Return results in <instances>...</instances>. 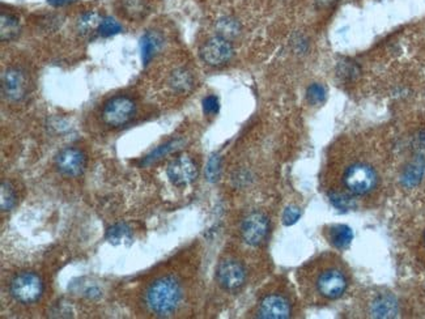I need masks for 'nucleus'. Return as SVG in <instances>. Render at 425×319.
Listing matches in <instances>:
<instances>
[{
    "label": "nucleus",
    "mask_w": 425,
    "mask_h": 319,
    "mask_svg": "<svg viewBox=\"0 0 425 319\" xmlns=\"http://www.w3.org/2000/svg\"><path fill=\"white\" fill-rule=\"evenodd\" d=\"M182 300L180 283L170 276L154 281L145 292V304L148 309L158 317H168L178 309Z\"/></svg>",
    "instance_id": "1"
},
{
    "label": "nucleus",
    "mask_w": 425,
    "mask_h": 319,
    "mask_svg": "<svg viewBox=\"0 0 425 319\" xmlns=\"http://www.w3.org/2000/svg\"><path fill=\"white\" fill-rule=\"evenodd\" d=\"M343 182L349 193L353 195H367L372 193L378 184V175L370 165H351L343 175Z\"/></svg>",
    "instance_id": "2"
},
{
    "label": "nucleus",
    "mask_w": 425,
    "mask_h": 319,
    "mask_svg": "<svg viewBox=\"0 0 425 319\" xmlns=\"http://www.w3.org/2000/svg\"><path fill=\"white\" fill-rule=\"evenodd\" d=\"M11 294L21 304H33L39 301L43 293V283L34 272H21L11 281Z\"/></svg>",
    "instance_id": "3"
},
{
    "label": "nucleus",
    "mask_w": 425,
    "mask_h": 319,
    "mask_svg": "<svg viewBox=\"0 0 425 319\" xmlns=\"http://www.w3.org/2000/svg\"><path fill=\"white\" fill-rule=\"evenodd\" d=\"M135 113V102L130 97L116 96L105 102L102 109V119L107 126H125L134 118Z\"/></svg>",
    "instance_id": "4"
},
{
    "label": "nucleus",
    "mask_w": 425,
    "mask_h": 319,
    "mask_svg": "<svg viewBox=\"0 0 425 319\" xmlns=\"http://www.w3.org/2000/svg\"><path fill=\"white\" fill-rule=\"evenodd\" d=\"M234 48L229 39L216 36L205 41L201 48V58L211 67H222L232 60Z\"/></svg>",
    "instance_id": "5"
},
{
    "label": "nucleus",
    "mask_w": 425,
    "mask_h": 319,
    "mask_svg": "<svg viewBox=\"0 0 425 319\" xmlns=\"http://www.w3.org/2000/svg\"><path fill=\"white\" fill-rule=\"evenodd\" d=\"M270 231L269 217L262 212L248 215L241 224L242 240L250 246H259L267 238Z\"/></svg>",
    "instance_id": "6"
},
{
    "label": "nucleus",
    "mask_w": 425,
    "mask_h": 319,
    "mask_svg": "<svg viewBox=\"0 0 425 319\" xmlns=\"http://www.w3.org/2000/svg\"><path fill=\"white\" fill-rule=\"evenodd\" d=\"M216 279L222 290L236 292L242 288L246 281V270L242 263L236 259H224L217 267Z\"/></svg>",
    "instance_id": "7"
},
{
    "label": "nucleus",
    "mask_w": 425,
    "mask_h": 319,
    "mask_svg": "<svg viewBox=\"0 0 425 319\" xmlns=\"http://www.w3.org/2000/svg\"><path fill=\"white\" fill-rule=\"evenodd\" d=\"M348 283L344 273L335 269L322 272L317 279V290L319 294L328 300H338L346 290Z\"/></svg>",
    "instance_id": "8"
},
{
    "label": "nucleus",
    "mask_w": 425,
    "mask_h": 319,
    "mask_svg": "<svg viewBox=\"0 0 425 319\" xmlns=\"http://www.w3.org/2000/svg\"><path fill=\"white\" fill-rule=\"evenodd\" d=\"M28 92V78L20 68H8L1 74V95L10 101L22 100Z\"/></svg>",
    "instance_id": "9"
},
{
    "label": "nucleus",
    "mask_w": 425,
    "mask_h": 319,
    "mask_svg": "<svg viewBox=\"0 0 425 319\" xmlns=\"http://www.w3.org/2000/svg\"><path fill=\"white\" fill-rule=\"evenodd\" d=\"M55 166L60 175L79 177L87 166V157L78 148H65L55 157Z\"/></svg>",
    "instance_id": "10"
},
{
    "label": "nucleus",
    "mask_w": 425,
    "mask_h": 319,
    "mask_svg": "<svg viewBox=\"0 0 425 319\" xmlns=\"http://www.w3.org/2000/svg\"><path fill=\"white\" fill-rule=\"evenodd\" d=\"M166 175L174 186L182 187L193 184L196 179L198 166L189 156H181L169 164L166 169Z\"/></svg>",
    "instance_id": "11"
},
{
    "label": "nucleus",
    "mask_w": 425,
    "mask_h": 319,
    "mask_svg": "<svg viewBox=\"0 0 425 319\" xmlns=\"http://www.w3.org/2000/svg\"><path fill=\"white\" fill-rule=\"evenodd\" d=\"M290 301L281 294H270L262 300L258 317L264 319H287L290 317Z\"/></svg>",
    "instance_id": "12"
},
{
    "label": "nucleus",
    "mask_w": 425,
    "mask_h": 319,
    "mask_svg": "<svg viewBox=\"0 0 425 319\" xmlns=\"http://www.w3.org/2000/svg\"><path fill=\"white\" fill-rule=\"evenodd\" d=\"M369 311L373 318H396L399 313V304L393 294L382 293L372 301Z\"/></svg>",
    "instance_id": "13"
},
{
    "label": "nucleus",
    "mask_w": 425,
    "mask_h": 319,
    "mask_svg": "<svg viewBox=\"0 0 425 319\" xmlns=\"http://www.w3.org/2000/svg\"><path fill=\"white\" fill-rule=\"evenodd\" d=\"M425 175V157L416 156L411 160L400 175V184L406 189H414L423 181Z\"/></svg>",
    "instance_id": "14"
},
{
    "label": "nucleus",
    "mask_w": 425,
    "mask_h": 319,
    "mask_svg": "<svg viewBox=\"0 0 425 319\" xmlns=\"http://www.w3.org/2000/svg\"><path fill=\"white\" fill-rule=\"evenodd\" d=\"M163 45V39L156 32H147L140 41V51H142V60L143 65L147 66L152 58L155 57L156 53Z\"/></svg>",
    "instance_id": "15"
},
{
    "label": "nucleus",
    "mask_w": 425,
    "mask_h": 319,
    "mask_svg": "<svg viewBox=\"0 0 425 319\" xmlns=\"http://www.w3.org/2000/svg\"><path fill=\"white\" fill-rule=\"evenodd\" d=\"M169 84L178 93H189L195 86V80L190 71L186 68H178L170 75Z\"/></svg>",
    "instance_id": "16"
},
{
    "label": "nucleus",
    "mask_w": 425,
    "mask_h": 319,
    "mask_svg": "<svg viewBox=\"0 0 425 319\" xmlns=\"http://www.w3.org/2000/svg\"><path fill=\"white\" fill-rule=\"evenodd\" d=\"M352 240H353V232L347 225H342V224L334 225L329 231V241L335 249L339 250L347 249Z\"/></svg>",
    "instance_id": "17"
},
{
    "label": "nucleus",
    "mask_w": 425,
    "mask_h": 319,
    "mask_svg": "<svg viewBox=\"0 0 425 319\" xmlns=\"http://www.w3.org/2000/svg\"><path fill=\"white\" fill-rule=\"evenodd\" d=\"M121 10L127 19L137 21L148 15L149 6L147 0H121Z\"/></svg>",
    "instance_id": "18"
},
{
    "label": "nucleus",
    "mask_w": 425,
    "mask_h": 319,
    "mask_svg": "<svg viewBox=\"0 0 425 319\" xmlns=\"http://www.w3.org/2000/svg\"><path fill=\"white\" fill-rule=\"evenodd\" d=\"M133 238V233L130 226L125 223L116 224L107 229V240L112 245H125L130 243Z\"/></svg>",
    "instance_id": "19"
},
{
    "label": "nucleus",
    "mask_w": 425,
    "mask_h": 319,
    "mask_svg": "<svg viewBox=\"0 0 425 319\" xmlns=\"http://www.w3.org/2000/svg\"><path fill=\"white\" fill-rule=\"evenodd\" d=\"M216 32H217V36L231 41L241 33V25L237 20L233 19V18H222L216 22Z\"/></svg>",
    "instance_id": "20"
},
{
    "label": "nucleus",
    "mask_w": 425,
    "mask_h": 319,
    "mask_svg": "<svg viewBox=\"0 0 425 319\" xmlns=\"http://www.w3.org/2000/svg\"><path fill=\"white\" fill-rule=\"evenodd\" d=\"M102 19L104 18L96 11H88L84 15H81V18L78 20V30L80 34L87 36L95 30H98Z\"/></svg>",
    "instance_id": "21"
},
{
    "label": "nucleus",
    "mask_w": 425,
    "mask_h": 319,
    "mask_svg": "<svg viewBox=\"0 0 425 319\" xmlns=\"http://www.w3.org/2000/svg\"><path fill=\"white\" fill-rule=\"evenodd\" d=\"M20 32L19 20L10 13H1L0 16V36L1 41H11L18 37Z\"/></svg>",
    "instance_id": "22"
},
{
    "label": "nucleus",
    "mask_w": 425,
    "mask_h": 319,
    "mask_svg": "<svg viewBox=\"0 0 425 319\" xmlns=\"http://www.w3.org/2000/svg\"><path fill=\"white\" fill-rule=\"evenodd\" d=\"M181 145H182V140H180V139L170 140V142H168L165 144L160 145V147H157L156 149H154L149 155L145 156L144 160L142 161V164L144 165V166L154 164L156 161H158L160 158H163L165 156L169 155L170 152L175 151L177 148H180Z\"/></svg>",
    "instance_id": "23"
},
{
    "label": "nucleus",
    "mask_w": 425,
    "mask_h": 319,
    "mask_svg": "<svg viewBox=\"0 0 425 319\" xmlns=\"http://www.w3.org/2000/svg\"><path fill=\"white\" fill-rule=\"evenodd\" d=\"M326 96H328L326 88L319 83H313L306 89V100L310 105H314V107L322 105L326 101Z\"/></svg>",
    "instance_id": "24"
},
{
    "label": "nucleus",
    "mask_w": 425,
    "mask_h": 319,
    "mask_svg": "<svg viewBox=\"0 0 425 319\" xmlns=\"http://www.w3.org/2000/svg\"><path fill=\"white\" fill-rule=\"evenodd\" d=\"M16 204V194L8 182H3L0 186V207L1 211H11Z\"/></svg>",
    "instance_id": "25"
},
{
    "label": "nucleus",
    "mask_w": 425,
    "mask_h": 319,
    "mask_svg": "<svg viewBox=\"0 0 425 319\" xmlns=\"http://www.w3.org/2000/svg\"><path fill=\"white\" fill-rule=\"evenodd\" d=\"M329 198L330 202L335 208H338L339 211H349L355 207L353 198L348 194L331 193Z\"/></svg>",
    "instance_id": "26"
},
{
    "label": "nucleus",
    "mask_w": 425,
    "mask_h": 319,
    "mask_svg": "<svg viewBox=\"0 0 425 319\" xmlns=\"http://www.w3.org/2000/svg\"><path fill=\"white\" fill-rule=\"evenodd\" d=\"M97 32H98V34L101 37H112V36H116L118 33H121L122 32V27H121V24L116 19H113V18H104Z\"/></svg>",
    "instance_id": "27"
},
{
    "label": "nucleus",
    "mask_w": 425,
    "mask_h": 319,
    "mask_svg": "<svg viewBox=\"0 0 425 319\" xmlns=\"http://www.w3.org/2000/svg\"><path fill=\"white\" fill-rule=\"evenodd\" d=\"M360 74V68L355 62L343 60L338 65V76L342 80H355Z\"/></svg>",
    "instance_id": "28"
},
{
    "label": "nucleus",
    "mask_w": 425,
    "mask_h": 319,
    "mask_svg": "<svg viewBox=\"0 0 425 319\" xmlns=\"http://www.w3.org/2000/svg\"><path fill=\"white\" fill-rule=\"evenodd\" d=\"M222 173V158L219 155H212L208 158L205 166V177L210 182H216Z\"/></svg>",
    "instance_id": "29"
},
{
    "label": "nucleus",
    "mask_w": 425,
    "mask_h": 319,
    "mask_svg": "<svg viewBox=\"0 0 425 319\" xmlns=\"http://www.w3.org/2000/svg\"><path fill=\"white\" fill-rule=\"evenodd\" d=\"M202 107H203V111L205 116H216L220 110V101L219 98L213 95L205 97L202 102Z\"/></svg>",
    "instance_id": "30"
},
{
    "label": "nucleus",
    "mask_w": 425,
    "mask_h": 319,
    "mask_svg": "<svg viewBox=\"0 0 425 319\" xmlns=\"http://www.w3.org/2000/svg\"><path fill=\"white\" fill-rule=\"evenodd\" d=\"M299 217H301V210H299V207L290 205L283 212V224L287 225V226H290V225L297 223Z\"/></svg>",
    "instance_id": "31"
},
{
    "label": "nucleus",
    "mask_w": 425,
    "mask_h": 319,
    "mask_svg": "<svg viewBox=\"0 0 425 319\" xmlns=\"http://www.w3.org/2000/svg\"><path fill=\"white\" fill-rule=\"evenodd\" d=\"M79 0H48V4L51 6V7H65V6H69V4H74V3H76Z\"/></svg>",
    "instance_id": "32"
},
{
    "label": "nucleus",
    "mask_w": 425,
    "mask_h": 319,
    "mask_svg": "<svg viewBox=\"0 0 425 319\" xmlns=\"http://www.w3.org/2000/svg\"><path fill=\"white\" fill-rule=\"evenodd\" d=\"M335 1H338V0H316V4L318 6V7H322V8H326V7H330V6H332Z\"/></svg>",
    "instance_id": "33"
},
{
    "label": "nucleus",
    "mask_w": 425,
    "mask_h": 319,
    "mask_svg": "<svg viewBox=\"0 0 425 319\" xmlns=\"http://www.w3.org/2000/svg\"><path fill=\"white\" fill-rule=\"evenodd\" d=\"M424 243H425V233H424Z\"/></svg>",
    "instance_id": "34"
}]
</instances>
